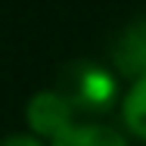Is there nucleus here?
<instances>
[{"instance_id": "f257e3e1", "label": "nucleus", "mask_w": 146, "mask_h": 146, "mask_svg": "<svg viewBox=\"0 0 146 146\" xmlns=\"http://www.w3.org/2000/svg\"><path fill=\"white\" fill-rule=\"evenodd\" d=\"M75 103L62 90H37L25 106V121L37 140H56L68 127H75Z\"/></svg>"}, {"instance_id": "f03ea898", "label": "nucleus", "mask_w": 146, "mask_h": 146, "mask_svg": "<svg viewBox=\"0 0 146 146\" xmlns=\"http://www.w3.org/2000/svg\"><path fill=\"white\" fill-rule=\"evenodd\" d=\"M68 100L75 103V109H90V112H109V106L115 103L118 87H115V78L100 68V65H87V62H75L68 72Z\"/></svg>"}, {"instance_id": "7ed1b4c3", "label": "nucleus", "mask_w": 146, "mask_h": 146, "mask_svg": "<svg viewBox=\"0 0 146 146\" xmlns=\"http://www.w3.org/2000/svg\"><path fill=\"white\" fill-rule=\"evenodd\" d=\"M112 62L124 78H131V84L146 78V22L121 31L112 47Z\"/></svg>"}, {"instance_id": "20e7f679", "label": "nucleus", "mask_w": 146, "mask_h": 146, "mask_svg": "<svg viewBox=\"0 0 146 146\" xmlns=\"http://www.w3.org/2000/svg\"><path fill=\"white\" fill-rule=\"evenodd\" d=\"M50 146H131L127 137L109 127V124H100V121H84V124H75L68 127L62 137H56Z\"/></svg>"}, {"instance_id": "39448f33", "label": "nucleus", "mask_w": 146, "mask_h": 146, "mask_svg": "<svg viewBox=\"0 0 146 146\" xmlns=\"http://www.w3.org/2000/svg\"><path fill=\"white\" fill-rule=\"evenodd\" d=\"M121 121L137 140L146 143V78L127 87L124 100H121Z\"/></svg>"}, {"instance_id": "423d86ee", "label": "nucleus", "mask_w": 146, "mask_h": 146, "mask_svg": "<svg viewBox=\"0 0 146 146\" xmlns=\"http://www.w3.org/2000/svg\"><path fill=\"white\" fill-rule=\"evenodd\" d=\"M0 146H44L34 134H6L0 137Z\"/></svg>"}]
</instances>
